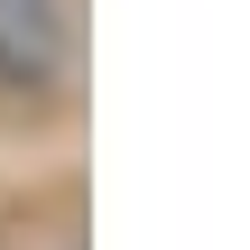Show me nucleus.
Listing matches in <instances>:
<instances>
[{
  "instance_id": "f257e3e1",
  "label": "nucleus",
  "mask_w": 250,
  "mask_h": 250,
  "mask_svg": "<svg viewBox=\"0 0 250 250\" xmlns=\"http://www.w3.org/2000/svg\"><path fill=\"white\" fill-rule=\"evenodd\" d=\"M74 74V0H0V93L37 102Z\"/></svg>"
}]
</instances>
